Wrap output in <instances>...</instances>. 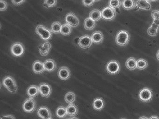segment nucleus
Instances as JSON below:
<instances>
[{
	"mask_svg": "<svg viewBox=\"0 0 159 119\" xmlns=\"http://www.w3.org/2000/svg\"><path fill=\"white\" fill-rule=\"evenodd\" d=\"M58 77L63 80H66L70 78L71 73L68 68L66 66L60 67L57 72Z\"/></svg>",
	"mask_w": 159,
	"mask_h": 119,
	"instance_id": "ddd939ff",
	"label": "nucleus"
},
{
	"mask_svg": "<svg viewBox=\"0 0 159 119\" xmlns=\"http://www.w3.org/2000/svg\"><path fill=\"white\" fill-rule=\"evenodd\" d=\"M94 2H98V1H100V0H94Z\"/></svg>",
	"mask_w": 159,
	"mask_h": 119,
	"instance_id": "c03bdc74",
	"label": "nucleus"
},
{
	"mask_svg": "<svg viewBox=\"0 0 159 119\" xmlns=\"http://www.w3.org/2000/svg\"><path fill=\"white\" fill-rule=\"evenodd\" d=\"M158 72H159V71H158Z\"/></svg>",
	"mask_w": 159,
	"mask_h": 119,
	"instance_id": "49530a36",
	"label": "nucleus"
},
{
	"mask_svg": "<svg viewBox=\"0 0 159 119\" xmlns=\"http://www.w3.org/2000/svg\"><path fill=\"white\" fill-rule=\"evenodd\" d=\"M52 45L51 43L48 41L45 42L39 46V52L41 55L42 56H46L49 54Z\"/></svg>",
	"mask_w": 159,
	"mask_h": 119,
	"instance_id": "2eb2a0df",
	"label": "nucleus"
},
{
	"mask_svg": "<svg viewBox=\"0 0 159 119\" xmlns=\"http://www.w3.org/2000/svg\"><path fill=\"white\" fill-rule=\"evenodd\" d=\"M1 119H16V118L12 115H5L2 116Z\"/></svg>",
	"mask_w": 159,
	"mask_h": 119,
	"instance_id": "4c0bfd02",
	"label": "nucleus"
},
{
	"mask_svg": "<svg viewBox=\"0 0 159 119\" xmlns=\"http://www.w3.org/2000/svg\"><path fill=\"white\" fill-rule=\"evenodd\" d=\"M124 119V118H123V119Z\"/></svg>",
	"mask_w": 159,
	"mask_h": 119,
	"instance_id": "a18cd8bd",
	"label": "nucleus"
},
{
	"mask_svg": "<svg viewBox=\"0 0 159 119\" xmlns=\"http://www.w3.org/2000/svg\"><path fill=\"white\" fill-rule=\"evenodd\" d=\"M37 114L42 119H52V115L51 111L46 106H41L38 109Z\"/></svg>",
	"mask_w": 159,
	"mask_h": 119,
	"instance_id": "9d476101",
	"label": "nucleus"
},
{
	"mask_svg": "<svg viewBox=\"0 0 159 119\" xmlns=\"http://www.w3.org/2000/svg\"><path fill=\"white\" fill-rule=\"evenodd\" d=\"M36 33L44 40H49L52 38V32L42 25H39L36 28Z\"/></svg>",
	"mask_w": 159,
	"mask_h": 119,
	"instance_id": "7ed1b4c3",
	"label": "nucleus"
},
{
	"mask_svg": "<svg viewBox=\"0 0 159 119\" xmlns=\"http://www.w3.org/2000/svg\"><path fill=\"white\" fill-rule=\"evenodd\" d=\"M39 91L41 95L43 97H49L52 93V88L51 85L47 83H42L39 86Z\"/></svg>",
	"mask_w": 159,
	"mask_h": 119,
	"instance_id": "9b49d317",
	"label": "nucleus"
},
{
	"mask_svg": "<svg viewBox=\"0 0 159 119\" xmlns=\"http://www.w3.org/2000/svg\"><path fill=\"white\" fill-rule=\"evenodd\" d=\"M136 5L141 10L150 11L151 9V4L148 0H137Z\"/></svg>",
	"mask_w": 159,
	"mask_h": 119,
	"instance_id": "a211bd4d",
	"label": "nucleus"
},
{
	"mask_svg": "<svg viewBox=\"0 0 159 119\" xmlns=\"http://www.w3.org/2000/svg\"><path fill=\"white\" fill-rule=\"evenodd\" d=\"M60 33H61L62 35H64V36H69L71 33V27L67 24L62 25Z\"/></svg>",
	"mask_w": 159,
	"mask_h": 119,
	"instance_id": "7c9ffc66",
	"label": "nucleus"
},
{
	"mask_svg": "<svg viewBox=\"0 0 159 119\" xmlns=\"http://www.w3.org/2000/svg\"><path fill=\"white\" fill-rule=\"evenodd\" d=\"M32 69L33 72L36 74H42L45 71L43 63L40 60H36L34 62Z\"/></svg>",
	"mask_w": 159,
	"mask_h": 119,
	"instance_id": "dca6fc26",
	"label": "nucleus"
},
{
	"mask_svg": "<svg viewBox=\"0 0 159 119\" xmlns=\"http://www.w3.org/2000/svg\"><path fill=\"white\" fill-rule=\"evenodd\" d=\"M13 4L16 6H19L23 4L25 0H11Z\"/></svg>",
	"mask_w": 159,
	"mask_h": 119,
	"instance_id": "e433bc0d",
	"label": "nucleus"
},
{
	"mask_svg": "<svg viewBox=\"0 0 159 119\" xmlns=\"http://www.w3.org/2000/svg\"><path fill=\"white\" fill-rule=\"evenodd\" d=\"M89 17L95 22L99 21L102 18L101 12L97 9H94L91 11L89 14Z\"/></svg>",
	"mask_w": 159,
	"mask_h": 119,
	"instance_id": "b1692460",
	"label": "nucleus"
},
{
	"mask_svg": "<svg viewBox=\"0 0 159 119\" xmlns=\"http://www.w3.org/2000/svg\"><path fill=\"white\" fill-rule=\"evenodd\" d=\"M67 24L73 27H76L79 25L80 21L77 16L73 13H69L66 15L65 18Z\"/></svg>",
	"mask_w": 159,
	"mask_h": 119,
	"instance_id": "f8f14e48",
	"label": "nucleus"
},
{
	"mask_svg": "<svg viewBox=\"0 0 159 119\" xmlns=\"http://www.w3.org/2000/svg\"><path fill=\"white\" fill-rule=\"evenodd\" d=\"M76 99V95L73 92H69L65 96V100L68 104H73Z\"/></svg>",
	"mask_w": 159,
	"mask_h": 119,
	"instance_id": "cd10ccee",
	"label": "nucleus"
},
{
	"mask_svg": "<svg viewBox=\"0 0 159 119\" xmlns=\"http://www.w3.org/2000/svg\"><path fill=\"white\" fill-rule=\"evenodd\" d=\"M84 26L86 30H92L95 27L96 23L90 17H88L84 20Z\"/></svg>",
	"mask_w": 159,
	"mask_h": 119,
	"instance_id": "a878e982",
	"label": "nucleus"
},
{
	"mask_svg": "<svg viewBox=\"0 0 159 119\" xmlns=\"http://www.w3.org/2000/svg\"><path fill=\"white\" fill-rule=\"evenodd\" d=\"M104 106H105V102L102 98H97L93 100V107L96 110H101L104 108Z\"/></svg>",
	"mask_w": 159,
	"mask_h": 119,
	"instance_id": "4be33fe9",
	"label": "nucleus"
},
{
	"mask_svg": "<svg viewBox=\"0 0 159 119\" xmlns=\"http://www.w3.org/2000/svg\"><path fill=\"white\" fill-rule=\"evenodd\" d=\"M149 119H159V117L156 115H152V116H151Z\"/></svg>",
	"mask_w": 159,
	"mask_h": 119,
	"instance_id": "58836bf2",
	"label": "nucleus"
},
{
	"mask_svg": "<svg viewBox=\"0 0 159 119\" xmlns=\"http://www.w3.org/2000/svg\"><path fill=\"white\" fill-rule=\"evenodd\" d=\"M136 60L134 57L128 58L125 62V66L129 70H134L137 68Z\"/></svg>",
	"mask_w": 159,
	"mask_h": 119,
	"instance_id": "393cba45",
	"label": "nucleus"
},
{
	"mask_svg": "<svg viewBox=\"0 0 159 119\" xmlns=\"http://www.w3.org/2000/svg\"><path fill=\"white\" fill-rule=\"evenodd\" d=\"M91 38L93 42L96 44H100L104 40V36L101 31H97L93 32Z\"/></svg>",
	"mask_w": 159,
	"mask_h": 119,
	"instance_id": "6ab92c4d",
	"label": "nucleus"
},
{
	"mask_svg": "<svg viewBox=\"0 0 159 119\" xmlns=\"http://www.w3.org/2000/svg\"><path fill=\"white\" fill-rule=\"evenodd\" d=\"M152 17L154 20H159V11L157 10H154L152 12L151 14Z\"/></svg>",
	"mask_w": 159,
	"mask_h": 119,
	"instance_id": "c9c22d12",
	"label": "nucleus"
},
{
	"mask_svg": "<svg viewBox=\"0 0 159 119\" xmlns=\"http://www.w3.org/2000/svg\"><path fill=\"white\" fill-rule=\"evenodd\" d=\"M62 26V25L59 22H54L51 25V30L52 33L58 34L61 32Z\"/></svg>",
	"mask_w": 159,
	"mask_h": 119,
	"instance_id": "c756f323",
	"label": "nucleus"
},
{
	"mask_svg": "<svg viewBox=\"0 0 159 119\" xmlns=\"http://www.w3.org/2000/svg\"><path fill=\"white\" fill-rule=\"evenodd\" d=\"M66 108L67 113L68 116L70 117H75L78 114V112H79L78 108L75 104H69Z\"/></svg>",
	"mask_w": 159,
	"mask_h": 119,
	"instance_id": "412c9836",
	"label": "nucleus"
},
{
	"mask_svg": "<svg viewBox=\"0 0 159 119\" xmlns=\"http://www.w3.org/2000/svg\"><path fill=\"white\" fill-rule=\"evenodd\" d=\"M94 2V0H82V3L86 7H91L93 6Z\"/></svg>",
	"mask_w": 159,
	"mask_h": 119,
	"instance_id": "f704fd0d",
	"label": "nucleus"
},
{
	"mask_svg": "<svg viewBox=\"0 0 159 119\" xmlns=\"http://www.w3.org/2000/svg\"><path fill=\"white\" fill-rule=\"evenodd\" d=\"M156 58L159 61V50L157 51V53H156Z\"/></svg>",
	"mask_w": 159,
	"mask_h": 119,
	"instance_id": "ea45409f",
	"label": "nucleus"
},
{
	"mask_svg": "<svg viewBox=\"0 0 159 119\" xmlns=\"http://www.w3.org/2000/svg\"><path fill=\"white\" fill-rule=\"evenodd\" d=\"M2 85L10 93L15 94L17 92L18 87L15 79L11 76H6L2 80Z\"/></svg>",
	"mask_w": 159,
	"mask_h": 119,
	"instance_id": "f257e3e1",
	"label": "nucleus"
},
{
	"mask_svg": "<svg viewBox=\"0 0 159 119\" xmlns=\"http://www.w3.org/2000/svg\"><path fill=\"white\" fill-rule=\"evenodd\" d=\"M102 18L104 20L110 21L114 19L116 17V12L115 9L111 7H106L101 11Z\"/></svg>",
	"mask_w": 159,
	"mask_h": 119,
	"instance_id": "39448f33",
	"label": "nucleus"
},
{
	"mask_svg": "<svg viewBox=\"0 0 159 119\" xmlns=\"http://www.w3.org/2000/svg\"><path fill=\"white\" fill-rule=\"evenodd\" d=\"M159 27V20H153L151 25L148 28L147 32L151 37H155L157 36L158 33V29Z\"/></svg>",
	"mask_w": 159,
	"mask_h": 119,
	"instance_id": "4468645a",
	"label": "nucleus"
},
{
	"mask_svg": "<svg viewBox=\"0 0 159 119\" xmlns=\"http://www.w3.org/2000/svg\"><path fill=\"white\" fill-rule=\"evenodd\" d=\"M152 97L153 94L151 89L147 87L141 89L139 94V99L142 102H149L152 99Z\"/></svg>",
	"mask_w": 159,
	"mask_h": 119,
	"instance_id": "0eeeda50",
	"label": "nucleus"
},
{
	"mask_svg": "<svg viewBox=\"0 0 159 119\" xmlns=\"http://www.w3.org/2000/svg\"><path fill=\"white\" fill-rule=\"evenodd\" d=\"M108 4L109 7L115 10L120 7L122 2L120 0H109Z\"/></svg>",
	"mask_w": 159,
	"mask_h": 119,
	"instance_id": "2f4dec72",
	"label": "nucleus"
},
{
	"mask_svg": "<svg viewBox=\"0 0 159 119\" xmlns=\"http://www.w3.org/2000/svg\"><path fill=\"white\" fill-rule=\"evenodd\" d=\"M39 93V88L37 85H32L30 86L27 90V94L30 98H34L37 96Z\"/></svg>",
	"mask_w": 159,
	"mask_h": 119,
	"instance_id": "5701e85b",
	"label": "nucleus"
},
{
	"mask_svg": "<svg viewBox=\"0 0 159 119\" xmlns=\"http://www.w3.org/2000/svg\"><path fill=\"white\" fill-rule=\"evenodd\" d=\"M137 68L139 70L145 69L146 68L148 67V61L145 59L140 58L138 59L136 61Z\"/></svg>",
	"mask_w": 159,
	"mask_h": 119,
	"instance_id": "c85d7f7f",
	"label": "nucleus"
},
{
	"mask_svg": "<svg viewBox=\"0 0 159 119\" xmlns=\"http://www.w3.org/2000/svg\"><path fill=\"white\" fill-rule=\"evenodd\" d=\"M79 119L78 118H77V117H72V118H67V119Z\"/></svg>",
	"mask_w": 159,
	"mask_h": 119,
	"instance_id": "79ce46f5",
	"label": "nucleus"
},
{
	"mask_svg": "<svg viewBox=\"0 0 159 119\" xmlns=\"http://www.w3.org/2000/svg\"></svg>",
	"mask_w": 159,
	"mask_h": 119,
	"instance_id": "de8ad7c7",
	"label": "nucleus"
},
{
	"mask_svg": "<svg viewBox=\"0 0 159 119\" xmlns=\"http://www.w3.org/2000/svg\"><path fill=\"white\" fill-rule=\"evenodd\" d=\"M11 53L12 54L16 57L22 56L25 52L24 45L20 42H16L11 47Z\"/></svg>",
	"mask_w": 159,
	"mask_h": 119,
	"instance_id": "6e6552de",
	"label": "nucleus"
},
{
	"mask_svg": "<svg viewBox=\"0 0 159 119\" xmlns=\"http://www.w3.org/2000/svg\"><path fill=\"white\" fill-rule=\"evenodd\" d=\"M56 114L57 116L60 119H64L67 115L66 108L64 106H60L57 109Z\"/></svg>",
	"mask_w": 159,
	"mask_h": 119,
	"instance_id": "bb28decb",
	"label": "nucleus"
},
{
	"mask_svg": "<svg viewBox=\"0 0 159 119\" xmlns=\"http://www.w3.org/2000/svg\"><path fill=\"white\" fill-rule=\"evenodd\" d=\"M130 35L128 31L122 30L118 32L115 37V42L118 45L124 46L127 45L130 41Z\"/></svg>",
	"mask_w": 159,
	"mask_h": 119,
	"instance_id": "f03ea898",
	"label": "nucleus"
},
{
	"mask_svg": "<svg viewBox=\"0 0 159 119\" xmlns=\"http://www.w3.org/2000/svg\"><path fill=\"white\" fill-rule=\"evenodd\" d=\"M120 70V66L116 60H111L107 64L106 70L107 72L111 75L118 74Z\"/></svg>",
	"mask_w": 159,
	"mask_h": 119,
	"instance_id": "423d86ee",
	"label": "nucleus"
},
{
	"mask_svg": "<svg viewBox=\"0 0 159 119\" xmlns=\"http://www.w3.org/2000/svg\"><path fill=\"white\" fill-rule=\"evenodd\" d=\"M93 43L92 38L89 35H85L80 37L78 44L80 48L83 49H88L91 47Z\"/></svg>",
	"mask_w": 159,
	"mask_h": 119,
	"instance_id": "1a4fd4ad",
	"label": "nucleus"
},
{
	"mask_svg": "<svg viewBox=\"0 0 159 119\" xmlns=\"http://www.w3.org/2000/svg\"><path fill=\"white\" fill-rule=\"evenodd\" d=\"M37 102L33 98H29L25 100L23 103V108L24 111L27 113H31L36 110Z\"/></svg>",
	"mask_w": 159,
	"mask_h": 119,
	"instance_id": "20e7f679",
	"label": "nucleus"
},
{
	"mask_svg": "<svg viewBox=\"0 0 159 119\" xmlns=\"http://www.w3.org/2000/svg\"><path fill=\"white\" fill-rule=\"evenodd\" d=\"M139 119H148L146 116H142V117H140Z\"/></svg>",
	"mask_w": 159,
	"mask_h": 119,
	"instance_id": "a19ab883",
	"label": "nucleus"
},
{
	"mask_svg": "<svg viewBox=\"0 0 159 119\" xmlns=\"http://www.w3.org/2000/svg\"><path fill=\"white\" fill-rule=\"evenodd\" d=\"M57 0H44V4L47 8H52L56 5Z\"/></svg>",
	"mask_w": 159,
	"mask_h": 119,
	"instance_id": "473e14b6",
	"label": "nucleus"
},
{
	"mask_svg": "<svg viewBox=\"0 0 159 119\" xmlns=\"http://www.w3.org/2000/svg\"><path fill=\"white\" fill-rule=\"evenodd\" d=\"M8 7V3L4 0L0 1V9L1 11H6Z\"/></svg>",
	"mask_w": 159,
	"mask_h": 119,
	"instance_id": "72a5a7b5",
	"label": "nucleus"
},
{
	"mask_svg": "<svg viewBox=\"0 0 159 119\" xmlns=\"http://www.w3.org/2000/svg\"><path fill=\"white\" fill-rule=\"evenodd\" d=\"M121 5L123 9L126 11L132 10L137 6L135 0H123Z\"/></svg>",
	"mask_w": 159,
	"mask_h": 119,
	"instance_id": "aec40b11",
	"label": "nucleus"
},
{
	"mask_svg": "<svg viewBox=\"0 0 159 119\" xmlns=\"http://www.w3.org/2000/svg\"><path fill=\"white\" fill-rule=\"evenodd\" d=\"M45 71L52 72L57 69V65L55 61L52 59H48L43 63Z\"/></svg>",
	"mask_w": 159,
	"mask_h": 119,
	"instance_id": "f3484780",
	"label": "nucleus"
},
{
	"mask_svg": "<svg viewBox=\"0 0 159 119\" xmlns=\"http://www.w3.org/2000/svg\"><path fill=\"white\" fill-rule=\"evenodd\" d=\"M149 1H151V2H156L157 1H158V0H148Z\"/></svg>",
	"mask_w": 159,
	"mask_h": 119,
	"instance_id": "37998d69",
	"label": "nucleus"
}]
</instances>
